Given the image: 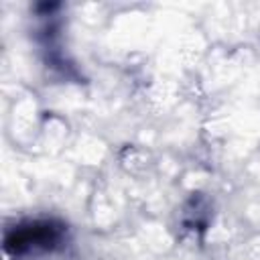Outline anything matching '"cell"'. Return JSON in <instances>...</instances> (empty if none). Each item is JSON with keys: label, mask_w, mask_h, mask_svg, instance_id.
<instances>
[{"label": "cell", "mask_w": 260, "mask_h": 260, "mask_svg": "<svg viewBox=\"0 0 260 260\" xmlns=\"http://www.w3.org/2000/svg\"><path fill=\"white\" fill-rule=\"evenodd\" d=\"M65 225L57 221H30L14 228L6 240L4 248L10 254H24L28 250H53L61 244Z\"/></svg>", "instance_id": "cell-1"}]
</instances>
